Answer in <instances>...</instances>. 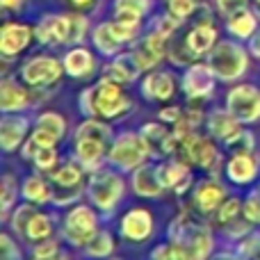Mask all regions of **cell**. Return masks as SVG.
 <instances>
[{"mask_svg": "<svg viewBox=\"0 0 260 260\" xmlns=\"http://www.w3.org/2000/svg\"><path fill=\"white\" fill-rule=\"evenodd\" d=\"M157 176H160V183L165 185V189H174L176 194H185L187 187L192 185V174H189V167L180 160H167L157 167Z\"/></svg>", "mask_w": 260, "mask_h": 260, "instance_id": "cell-17", "label": "cell"}, {"mask_svg": "<svg viewBox=\"0 0 260 260\" xmlns=\"http://www.w3.org/2000/svg\"><path fill=\"white\" fill-rule=\"evenodd\" d=\"M59 251V242L53 238L44 240V242H37L35 247H32V256L37 258H46V256H55V253Z\"/></svg>", "mask_w": 260, "mask_h": 260, "instance_id": "cell-47", "label": "cell"}, {"mask_svg": "<svg viewBox=\"0 0 260 260\" xmlns=\"http://www.w3.org/2000/svg\"><path fill=\"white\" fill-rule=\"evenodd\" d=\"M27 123L25 117H16V114H5L3 123H0V142H3V151L12 153L16 148H21L27 139Z\"/></svg>", "mask_w": 260, "mask_h": 260, "instance_id": "cell-19", "label": "cell"}, {"mask_svg": "<svg viewBox=\"0 0 260 260\" xmlns=\"http://www.w3.org/2000/svg\"><path fill=\"white\" fill-rule=\"evenodd\" d=\"M130 99L123 94L121 85L112 78H101L96 85L87 87L80 94V112L85 117L117 119L130 110Z\"/></svg>", "mask_w": 260, "mask_h": 260, "instance_id": "cell-1", "label": "cell"}, {"mask_svg": "<svg viewBox=\"0 0 260 260\" xmlns=\"http://www.w3.org/2000/svg\"><path fill=\"white\" fill-rule=\"evenodd\" d=\"M176 94V78L169 71H151L142 82V96L151 103L169 101Z\"/></svg>", "mask_w": 260, "mask_h": 260, "instance_id": "cell-18", "label": "cell"}, {"mask_svg": "<svg viewBox=\"0 0 260 260\" xmlns=\"http://www.w3.org/2000/svg\"><path fill=\"white\" fill-rule=\"evenodd\" d=\"M62 233L71 247H87V242L99 233V215L89 206H73L64 217Z\"/></svg>", "mask_w": 260, "mask_h": 260, "instance_id": "cell-5", "label": "cell"}, {"mask_svg": "<svg viewBox=\"0 0 260 260\" xmlns=\"http://www.w3.org/2000/svg\"><path fill=\"white\" fill-rule=\"evenodd\" d=\"M208 260H240L235 253H229V251H219V253H212Z\"/></svg>", "mask_w": 260, "mask_h": 260, "instance_id": "cell-52", "label": "cell"}, {"mask_svg": "<svg viewBox=\"0 0 260 260\" xmlns=\"http://www.w3.org/2000/svg\"><path fill=\"white\" fill-rule=\"evenodd\" d=\"M32 260H69V256L64 251H57L55 256H46V258H37V256H32Z\"/></svg>", "mask_w": 260, "mask_h": 260, "instance_id": "cell-53", "label": "cell"}, {"mask_svg": "<svg viewBox=\"0 0 260 260\" xmlns=\"http://www.w3.org/2000/svg\"><path fill=\"white\" fill-rule=\"evenodd\" d=\"M215 71L217 80L221 82H233L240 76H244L249 67L247 50L235 41H219L215 48L210 50V62H208Z\"/></svg>", "mask_w": 260, "mask_h": 260, "instance_id": "cell-4", "label": "cell"}, {"mask_svg": "<svg viewBox=\"0 0 260 260\" xmlns=\"http://www.w3.org/2000/svg\"><path fill=\"white\" fill-rule=\"evenodd\" d=\"M249 0H217V9H219L224 16H233V14L247 9Z\"/></svg>", "mask_w": 260, "mask_h": 260, "instance_id": "cell-48", "label": "cell"}, {"mask_svg": "<svg viewBox=\"0 0 260 260\" xmlns=\"http://www.w3.org/2000/svg\"><path fill=\"white\" fill-rule=\"evenodd\" d=\"M76 139H101L105 144H112V128L105 121H99V117H87L85 121L78 126Z\"/></svg>", "mask_w": 260, "mask_h": 260, "instance_id": "cell-33", "label": "cell"}, {"mask_svg": "<svg viewBox=\"0 0 260 260\" xmlns=\"http://www.w3.org/2000/svg\"><path fill=\"white\" fill-rule=\"evenodd\" d=\"M112 251H114V238L110 231H99L85 247V253L89 258H108Z\"/></svg>", "mask_w": 260, "mask_h": 260, "instance_id": "cell-34", "label": "cell"}, {"mask_svg": "<svg viewBox=\"0 0 260 260\" xmlns=\"http://www.w3.org/2000/svg\"><path fill=\"white\" fill-rule=\"evenodd\" d=\"M32 162H35V167L39 171H53L55 167L59 165V155H57V151H55V146H46V148H37L35 151V155H32Z\"/></svg>", "mask_w": 260, "mask_h": 260, "instance_id": "cell-38", "label": "cell"}, {"mask_svg": "<svg viewBox=\"0 0 260 260\" xmlns=\"http://www.w3.org/2000/svg\"><path fill=\"white\" fill-rule=\"evenodd\" d=\"M185 44L187 48L194 53V57H201V55H208L217 44V30L210 21H203V23H197L192 30L187 32L185 37Z\"/></svg>", "mask_w": 260, "mask_h": 260, "instance_id": "cell-23", "label": "cell"}, {"mask_svg": "<svg viewBox=\"0 0 260 260\" xmlns=\"http://www.w3.org/2000/svg\"><path fill=\"white\" fill-rule=\"evenodd\" d=\"M229 32L235 37V39H251L258 32V16L249 9H242V12L229 16V23H226Z\"/></svg>", "mask_w": 260, "mask_h": 260, "instance_id": "cell-29", "label": "cell"}, {"mask_svg": "<svg viewBox=\"0 0 260 260\" xmlns=\"http://www.w3.org/2000/svg\"><path fill=\"white\" fill-rule=\"evenodd\" d=\"M229 199V194H226V187L219 183V180L210 178V180H203V183L197 185V189H194V208H197L201 215H210V212H217L219 210V206Z\"/></svg>", "mask_w": 260, "mask_h": 260, "instance_id": "cell-16", "label": "cell"}, {"mask_svg": "<svg viewBox=\"0 0 260 260\" xmlns=\"http://www.w3.org/2000/svg\"><path fill=\"white\" fill-rule=\"evenodd\" d=\"M153 260H189V256H187V251H185L183 244H178V242H174V240H171L169 244L155 249Z\"/></svg>", "mask_w": 260, "mask_h": 260, "instance_id": "cell-42", "label": "cell"}, {"mask_svg": "<svg viewBox=\"0 0 260 260\" xmlns=\"http://www.w3.org/2000/svg\"><path fill=\"white\" fill-rule=\"evenodd\" d=\"M91 41H94L96 50L103 55H108V57H114V55L121 53V48L126 44H123L121 39H119L117 30H114V23L108 21V23H101L99 27L94 30V35H91Z\"/></svg>", "mask_w": 260, "mask_h": 260, "instance_id": "cell-26", "label": "cell"}, {"mask_svg": "<svg viewBox=\"0 0 260 260\" xmlns=\"http://www.w3.org/2000/svg\"><path fill=\"white\" fill-rule=\"evenodd\" d=\"M62 64H64V71H67L71 78H78V80H87V78H91L94 71H96L94 53L87 50V48H82V46L69 50V53L64 55Z\"/></svg>", "mask_w": 260, "mask_h": 260, "instance_id": "cell-21", "label": "cell"}, {"mask_svg": "<svg viewBox=\"0 0 260 260\" xmlns=\"http://www.w3.org/2000/svg\"><path fill=\"white\" fill-rule=\"evenodd\" d=\"M32 37H35V30L25 23H18V21H7L0 30V53L3 57H16L18 53L30 46Z\"/></svg>", "mask_w": 260, "mask_h": 260, "instance_id": "cell-12", "label": "cell"}, {"mask_svg": "<svg viewBox=\"0 0 260 260\" xmlns=\"http://www.w3.org/2000/svg\"><path fill=\"white\" fill-rule=\"evenodd\" d=\"M139 73H142V67L137 64L133 50H130V53L114 55V59L108 64V67H105V76L112 78V80L119 82L121 87L133 85V82L139 78Z\"/></svg>", "mask_w": 260, "mask_h": 260, "instance_id": "cell-20", "label": "cell"}, {"mask_svg": "<svg viewBox=\"0 0 260 260\" xmlns=\"http://www.w3.org/2000/svg\"><path fill=\"white\" fill-rule=\"evenodd\" d=\"M165 3H167V9H169L171 16L180 18V21L189 18L199 9V0H165Z\"/></svg>", "mask_w": 260, "mask_h": 260, "instance_id": "cell-41", "label": "cell"}, {"mask_svg": "<svg viewBox=\"0 0 260 260\" xmlns=\"http://www.w3.org/2000/svg\"><path fill=\"white\" fill-rule=\"evenodd\" d=\"M35 128H41V130H46V133L55 135L57 139H62L64 133H67V121H64V117L59 112L48 110V112H41L39 117H37V126Z\"/></svg>", "mask_w": 260, "mask_h": 260, "instance_id": "cell-35", "label": "cell"}, {"mask_svg": "<svg viewBox=\"0 0 260 260\" xmlns=\"http://www.w3.org/2000/svg\"><path fill=\"white\" fill-rule=\"evenodd\" d=\"M71 16V32H69V44H80L87 35V18L82 14H69Z\"/></svg>", "mask_w": 260, "mask_h": 260, "instance_id": "cell-44", "label": "cell"}, {"mask_svg": "<svg viewBox=\"0 0 260 260\" xmlns=\"http://www.w3.org/2000/svg\"><path fill=\"white\" fill-rule=\"evenodd\" d=\"M62 71H64V64L59 59L50 57V55H35V57H30L23 64L21 78L32 89H44V87L59 82Z\"/></svg>", "mask_w": 260, "mask_h": 260, "instance_id": "cell-7", "label": "cell"}, {"mask_svg": "<svg viewBox=\"0 0 260 260\" xmlns=\"http://www.w3.org/2000/svg\"><path fill=\"white\" fill-rule=\"evenodd\" d=\"M37 215V208H35V203H30L27 201L25 206H18L16 210H14V215H12V231L14 233H21V235H25V229H27V224H30V219Z\"/></svg>", "mask_w": 260, "mask_h": 260, "instance_id": "cell-40", "label": "cell"}, {"mask_svg": "<svg viewBox=\"0 0 260 260\" xmlns=\"http://www.w3.org/2000/svg\"><path fill=\"white\" fill-rule=\"evenodd\" d=\"M260 171L258 153H233L226 162V176L235 185H249L256 180Z\"/></svg>", "mask_w": 260, "mask_h": 260, "instance_id": "cell-15", "label": "cell"}, {"mask_svg": "<svg viewBox=\"0 0 260 260\" xmlns=\"http://www.w3.org/2000/svg\"><path fill=\"white\" fill-rule=\"evenodd\" d=\"M0 260H23V253L18 249L16 240L9 233H3V256H0Z\"/></svg>", "mask_w": 260, "mask_h": 260, "instance_id": "cell-46", "label": "cell"}, {"mask_svg": "<svg viewBox=\"0 0 260 260\" xmlns=\"http://www.w3.org/2000/svg\"><path fill=\"white\" fill-rule=\"evenodd\" d=\"M151 9V0H117L114 3V18L128 25H139L142 16Z\"/></svg>", "mask_w": 260, "mask_h": 260, "instance_id": "cell-28", "label": "cell"}, {"mask_svg": "<svg viewBox=\"0 0 260 260\" xmlns=\"http://www.w3.org/2000/svg\"><path fill=\"white\" fill-rule=\"evenodd\" d=\"M249 48H251V53L256 55V57H260V30L251 37V44H249Z\"/></svg>", "mask_w": 260, "mask_h": 260, "instance_id": "cell-51", "label": "cell"}, {"mask_svg": "<svg viewBox=\"0 0 260 260\" xmlns=\"http://www.w3.org/2000/svg\"><path fill=\"white\" fill-rule=\"evenodd\" d=\"M215 71L210 64H189L183 73V91L189 101H203L215 91Z\"/></svg>", "mask_w": 260, "mask_h": 260, "instance_id": "cell-9", "label": "cell"}, {"mask_svg": "<svg viewBox=\"0 0 260 260\" xmlns=\"http://www.w3.org/2000/svg\"><path fill=\"white\" fill-rule=\"evenodd\" d=\"M180 151L187 155V160L192 165H199L212 176L217 178L219 176V167H221V155L217 151L215 142L208 137H201V135L192 133L189 137H185L180 142Z\"/></svg>", "mask_w": 260, "mask_h": 260, "instance_id": "cell-8", "label": "cell"}, {"mask_svg": "<svg viewBox=\"0 0 260 260\" xmlns=\"http://www.w3.org/2000/svg\"><path fill=\"white\" fill-rule=\"evenodd\" d=\"M30 105V94L23 85H18L12 78H3V87H0V108L5 114L9 112H21Z\"/></svg>", "mask_w": 260, "mask_h": 260, "instance_id": "cell-24", "label": "cell"}, {"mask_svg": "<svg viewBox=\"0 0 260 260\" xmlns=\"http://www.w3.org/2000/svg\"><path fill=\"white\" fill-rule=\"evenodd\" d=\"M139 133H142V137L146 139L153 157L174 155V153L178 151V139H176L174 130H167L165 126H162V121L144 123V126L139 128Z\"/></svg>", "mask_w": 260, "mask_h": 260, "instance_id": "cell-14", "label": "cell"}, {"mask_svg": "<svg viewBox=\"0 0 260 260\" xmlns=\"http://www.w3.org/2000/svg\"><path fill=\"white\" fill-rule=\"evenodd\" d=\"M18 180L16 176L12 174H5L3 176V219H7V212L12 210V206L16 203V197H18Z\"/></svg>", "mask_w": 260, "mask_h": 260, "instance_id": "cell-39", "label": "cell"}, {"mask_svg": "<svg viewBox=\"0 0 260 260\" xmlns=\"http://www.w3.org/2000/svg\"><path fill=\"white\" fill-rule=\"evenodd\" d=\"M258 260H260V258H258Z\"/></svg>", "mask_w": 260, "mask_h": 260, "instance_id": "cell-56", "label": "cell"}, {"mask_svg": "<svg viewBox=\"0 0 260 260\" xmlns=\"http://www.w3.org/2000/svg\"><path fill=\"white\" fill-rule=\"evenodd\" d=\"M240 128H242V123H240L229 110H215V112L208 117V130H210L212 137L221 139V142L231 139Z\"/></svg>", "mask_w": 260, "mask_h": 260, "instance_id": "cell-27", "label": "cell"}, {"mask_svg": "<svg viewBox=\"0 0 260 260\" xmlns=\"http://www.w3.org/2000/svg\"><path fill=\"white\" fill-rule=\"evenodd\" d=\"M167 44H169V37L162 35L160 30H153L144 37V41H139V46L133 50L137 64L142 67V71H151L160 64V59L167 55Z\"/></svg>", "mask_w": 260, "mask_h": 260, "instance_id": "cell-13", "label": "cell"}, {"mask_svg": "<svg viewBox=\"0 0 260 260\" xmlns=\"http://www.w3.org/2000/svg\"><path fill=\"white\" fill-rule=\"evenodd\" d=\"M244 217L251 224H260V189L258 192H251L244 199Z\"/></svg>", "mask_w": 260, "mask_h": 260, "instance_id": "cell-45", "label": "cell"}, {"mask_svg": "<svg viewBox=\"0 0 260 260\" xmlns=\"http://www.w3.org/2000/svg\"><path fill=\"white\" fill-rule=\"evenodd\" d=\"M183 110L178 108V105H167V108H162L160 110V121H165V123H178L180 119H183Z\"/></svg>", "mask_w": 260, "mask_h": 260, "instance_id": "cell-49", "label": "cell"}, {"mask_svg": "<svg viewBox=\"0 0 260 260\" xmlns=\"http://www.w3.org/2000/svg\"><path fill=\"white\" fill-rule=\"evenodd\" d=\"M69 32H71V16L69 14H48L35 27L37 41L44 46L69 44Z\"/></svg>", "mask_w": 260, "mask_h": 260, "instance_id": "cell-10", "label": "cell"}, {"mask_svg": "<svg viewBox=\"0 0 260 260\" xmlns=\"http://www.w3.org/2000/svg\"><path fill=\"white\" fill-rule=\"evenodd\" d=\"M21 194L25 201L35 203V206H44V203L53 201V189H50V185L46 183L41 176H30V178H25V183H23V187H21Z\"/></svg>", "mask_w": 260, "mask_h": 260, "instance_id": "cell-30", "label": "cell"}, {"mask_svg": "<svg viewBox=\"0 0 260 260\" xmlns=\"http://www.w3.org/2000/svg\"><path fill=\"white\" fill-rule=\"evenodd\" d=\"M53 229H55V215H46V212H39L30 219L25 229V238L30 240L32 244L44 242V240L53 238Z\"/></svg>", "mask_w": 260, "mask_h": 260, "instance_id": "cell-31", "label": "cell"}, {"mask_svg": "<svg viewBox=\"0 0 260 260\" xmlns=\"http://www.w3.org/2000/svg\"><path fill=\"white\" fill-rule=\"evenodd\" d=\"M130 185H133L135 194L144 199H155L165 192V185L160 183V176H157V167L153 165H142L139 169H135Z\"/></svg>", "mask_w": 260, "mask_h": 260, "instance_id": "cell-22", "label": "cell"}, {"mask_svg": "<svg viewBox=\"0 0 260 260\" xmlns=\"http://www.w3.org/2000/svg\"><path fill=\"white\" fill-rule=\"evenodd\" d=\"M155 221L148 208H130L121 217V235L128 242H146L153 235Z\"/></svg>", "mask_w": 260, "mask_h": 260, "instance_id": "cell-11", "label": "cell"}, {"mask_svg": "<svg viewBox=\"0 0 260 260\" xmlns=\"http://www.w3.org/2000/svg\"><path fill=\"white\" fill-rule=\"evenodd\" d=\"M256 3H258V5H260V0H256Z\"/></svg>", "mask_w": 260, "mask_h": 260, "instance_id": "cell-55", "label": "cell"}, {"mask_svg": "<svg viewBox=\"0 0 260 260\" xmlns=\"http://www.w3.org/2000/svg\"><path fill=\"white\" fill-rule=\"evenodd\" d=\"M123 189H126V183L114 169H96L91 171L89 183H87V197L99 210L112 212L123 199Z\"/></svg>", "mask_w": 260, "mask_h": 260, "instance_id": "cell-3", "label": "cell"}, {"mask_svg": "<svg viewBox=\"0 0 260 260\" xmlns=\"http://www.w3.org/2000/svg\"><path fill=\"white\" fill-rule=\"evenodd\" d=\"M148 157H153V155H151V148H148L146 139L142 137V133H133V130L114 137L108 151V160L121 171L139 169L142 165H146Z\"/></svg>", "mask_w": 260, "mask_h": 260, "instance_id": "cell-2", "label": "cell"}, {"mask_svg": "<svg viewBox=\"0 0 260 260\" xmlns=\"http://www.w3.org/2000/svg\"><path fill=\"white\" fill-rule=\"evenodd\" d=\"M226 110L238 119L240 123L260 121V89L256 85H235L226 94Z\"/></svg>", "mask_w": 260, "mask_h": 260, "instance_id": "cell-6", "label": "cell"}, {"mask_svg": "<svg viewBox=\"0 0 260 260\" xmlns=\"http://www.w3.org/2000/svg\"><path fill=\"white\" fill-rule=\"evenodd\" d=\"M224 144H226V148H229L231 153H253L256 139H253V135L249 133V130H242V128H240L238 133H235L231 139H226Z\"/></svg>", "mask_w": 260, "mask_h": 260, "instance_id": "cell-37", "label": "cell"}, {"mask_svg": "<svg viewBox=\"0 0 260 260\" xmlns=\"http://www.w3.org/2000/svg\"><path fill=\"white\" fill-rule=\"evenodd\" d=\"M82 169L85 167L80 165V162H62V165H57L53 171H50V183L53 185H62V187H76V185H80L82 180Z\"/></svg>", "mask_w": 260, "mask_h": 260, "instance_id": "cell-32", "label": "cell"}, {"mask_svg": "<svg viewBox=\"0 0 260 260\" xmlns=\"http://www.w3.org/2000/svg\"><path fill=\"white\" fill-rule=\"evenodd\" d=\"M69 3H71L73 7H78V9H85V7H91L94 0H69Z\"/></svg>", "mask_w": 260, "mask_h": 260, "instance_id": "cell-54", "label": "cell"}, {"mask_svg": "<svg viewBox=\"0 0 260 260\" xmlns=\"http://www.w3.org/2000/svg\"><path fill=\"white\" fill-rule=\"evenodd\" d=\"M80 185L76 187H62V185H53V203L55 206H71L73 201L80 199Z\"/></svg>", "mask_w": 260, "mask_h": 260, "instance_id": "cell-43", "label": "cell"}, {"mask_svg": "<svg viewBox=\"0 0 260 260\" xmlns=\"http://www.w3.org/2000/svg\"><path fill=\"white\" fill-rule=\"evenodd\" d=\"M0 3H3L5 12H18V9L23 7V3H25V0H0Z\"/></svg>", "mask_w": 260, "mask_h": 260, "instance_id": "cell-50", "label": "cell"}, {"mask_svg": "<svg viewBox=\"0 0 260 260\" xmlns=\"http://www.w3.org/2000/svg\"><path fill=\"white\" fill-rule=\"evenodd\" d=\"M244 215V201H240L238 197H229L217 210V224L224 226L229 221H235Z\"/></svg>", "mask_w": 260, "mask_h": 260, "instance_id": "cell-36", "label": "cell"}, {"mask_svg": "<svg viewBox=\"0 0 260 260\" xmlns=\"http://www.w3.org/2000/svg\"><path fill=\"white\" fill-rule=\"evenodd\" d=\"M105 148H108V144L101 142V139H76V157L89 171L101 169L103 160L108 157Z\"/></svg>", "mask_w": 260, "mask_h": 260, "instance_id": "cell-25", "label": "cell"}]
</instances>
